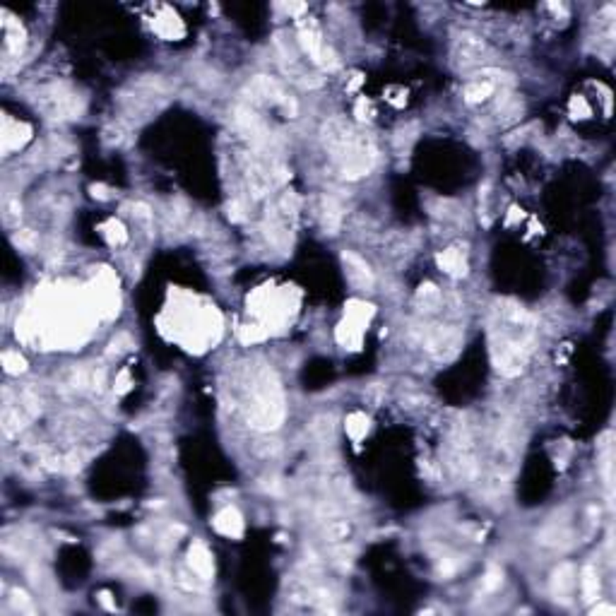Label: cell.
Instances as JSON below:
<instances>
[{
  "label": "cell",
  "mask_w": 616,
  "mask_h": 616,
  "mask_svg": "<svg viewBox=\"0 0 616 616\" xmlns=\"http://www.w3.org/2000/svg\"><path fill=\"white\" fill-rule=\"evenodd\" d=\"M486 53V46L479 36L474 34H462L455 43V58L462 63V66H474V63L481 61V56Z\"/></svg>",
  "instance_id": "8"
},
{
  "label": "cell",
  "mask_w": 616,
  "mask_h": 616,
  "mask_svg": "<svg viewBox=\"0 0 616 616\" xmlns=\"http://www.w3.org/2000/svg\"><path fill=\"white\" fill-rule=\"evenodd\" d=\"M106 239H109L111 246H123L125 241H128V234H125V229L120 221L111 219L109 224H106Z\"/></svg>",
  "instance_id": "20"
},
{
  "label": "cell",
  "mask_w": 616,
  "mask_h": 616,
  "mask_svg": "<svg viewBox=\"0 0 616 616\" xmlns=\"http://www.w3.org/2000/svg\"><path fill=\"white\" fill-rule=\"evenodd\" d=\"M501 583H503V573H501L498 568H491L484 578V583H481V588H484V592H494Z\"/></svg>",
  "instance_id": "23"
},
{
  "label": "cell",
  "mask_w": 616,
  "mask_h": 616,
  "mask_svg": "<svg viewBox=\"0 0 616 616\" xmlns=\"http://www.w3.org/2000/svg\"><path fill=\"white\" fill-rule=\"evenodd\" d=\"M128 383H130L128 371H123V373H120V378H118V383H116V385H118L116 390H118V392H125V390H128Z\"/></svg>",
  "instance_id": "25"
},
{
  "label": "cell",
  "mask_w": 616,
  "mask_h": 616,
  "mask_svg": "<svg viewBox=\"0 0 616 616\" xmlns=\"http://www.w3.org/2000/svg\"><path fill=\"white\" fill-rule=\"evenodd\" d=\"M298 43H301V48L310 56V61H313L315 66H320L325 70L338 68V56L333 53V48H328L325 43H323L320 29L313 20L298 22Z\"/></svg>",
  "instance_id": "5"
},
{
  "label": "cell",
  "mask_w": 616,
  "mask_h": 616,
  "mask_svg": "<svg viewBox=\"0 0 616 616\" xmlns=\"http://www.w3.org/2000/svg\"><path fill=\"white\" fill-rule=\"evenodd\" d=\"M590 614H597V616H600V614H609V616H612V614H616V609H614L612 605H597Z\"/></svg>",
  "instance_id": "24"
},
{
  "label": "cell",
  "mask_w": 616,
  "mask_h": 616,
  "mask_svg": "<svg viewBox=\"0 0 616 616\" xmlns=\"http://www.w3.org/2000/svg\"><path fill=\"white\" fill-rule=\"evenodd\" d=\"M15 246H20L24 251H31L36 246V234L29 231V229H22L20 234H15Z\"/></svg>",
  "instance_id": "22"
},
{
  "label": "cell",
  "mask_w": 616,
  "mask_h": 616,
  "mask_svg": "<svg viewBox=\"0 0 616 616\" xmlns=\"http://www.w3.org/2000/svg\"><path fill=\"white\" fill-rule=\"evenodd\" d=\"M12 607L17 609V612H34V605H31V600L24 592H20V590H12V597H10Z\"/></svg>",
  "instance_id": "21"
},
{
  "label": "cell",
  "mask_w": 616,
  "mask_h": 616,
  "mask_svg": "<svg viewBox=\"0 0 616 616\" xmlns=\"http://www.w3.org/2000/svg\"><path fill=\"white\" fill-rule=\"evenodd\" d=\"M24 39H27V34H24L22 24L15 22V20H5V46H8V51L12 56L22 53Z\"/></svg>",
  "instance_id": "16"
},
{
  "label": "cell",
  "mask_w": 616,
  "mask_h": 616,
  "mask_svg": "<svg viewBox=\"0 0 616 616\" xmlns=\"http://www.w3.org/2000/svg\"><path fill=\"white\" fill-rule=\"evenodd\" d=\"M373 315V306L364 301H349L345 318L338 325V342L345 349H359L361 340H364V330L366 323L371 320Z\"/></svg>",
  "instance_id": "4"
},
{
  "label": "cell",
  "mask_w": 616,
  "mask_h": 616,
  "mask_svg": "<svg viewBox=\"0 0 616 616\" xmlns=\"http://www.w3.org/2000/svg\"><path fill=\"white\" fill-rule=\"evenodd\" d=\"M535 342V318L516 301H498L491 320V357L503 376H518Z\"/></svg>",
  "instance_id": "1"
},
{
  "label": "cell",
  "mask_w": 616,
  "mask_h": 616,
  "mask_svg": "<svg viewBox=\"0 0 616 616\" xmlns=\"http://www.w3.org/2000/svg\"><path fill=\"white\" fill-rule=\"evenodd\" d=\"M249 422L251 427L260 431H272L282 424L284 419V397L282 388H279V380L272 373V368H258L251 376L249 392Z\"/></svg>",
  "instance_id": "3"
},
{
  "label": "cell",
  "mask_w": 616,
  "mask_h": 616,
  "mask_svg": "<svg viewBox=\"0 0 616 616\" xmlns=\"http://www.w3.org/2000/svg\"><path fill=\"white\" fill-rule=\"evenodd\" d=\"M573 588H575V568L570 563H561L554 570V575H551V595H554V600L568 602L570 595H573Z\"/></svg>",
  "instance_id": "9"
},
{
  "label": "cell",
  "mask_w": 616,
  "mask_h": 616,
  "mask_svg": "<svg viewBox=\"0 0 616 616\" xmlns=\"http://www.w3.org/2000/svg\"><path fill=\"white\" fill-rule=\"evenodd\" d=\"M368 431V417L357 412V414L347 417V434L354 438V441H361Z\"/></svg>",
  "instance_id": "18"
},
{
  "label": "cell",
  "mask_w": 616,
  "mask_h": 616,
  "mask_svg": "<svg viewBox=\"0 0 616 616\" xmlns=\"http://www.w3.org/2000/svg\"><path fill=\"white\" fill-rule=\"evenodd\" d=\"M212 525H214V530L224 537H241L244 535V518H241V513L234 506L221 508L217 516H214Z\"/></svg>",
  "instance_id": "10"
},
{
  "label": "cell",
  "mask_w": 616,
  "mask_h": 616,
  "mask_svg": "<svg viewBox=\"0 0 616 616\" xmlns=\"http://www.w3.org/2000/svg\"><path fill=\"white\" fill-rule=\"evenodd\" d=\"M29 137H31V128L27 123H20V120L10 118V116H3V152L5 155L20 150Z\"/></svg>",
  "instance_id": "7"
},
{
  "label": "cell",
  "mask_w": 616,
  "mask_h": 616,
  "mask_svg": "<svg viewBox=\"0 0 616 616\" xmlns=\"http://www.w3.org/2000/svg\"><path fill=\"white\" fill-rule=\"evenodd\" d=\"M438 265L448 272L450 277H462L467 272V263H465V256H462L457 249H448L438 256Z\"/></svg>",
  "instance_id": "14"
},
{
  "label": "cell",
  "mask_w": 616,
  "mask_h": 616,
  "mask_svg": "<svg viewBox=\"0 0 616 616\" xmlns=\"http://www.w3.org/2000/svg\"><path fill=\"white\" fill-rule=\"evenodd\" d=\"M188 566L193 568V573L202 578V580H209L214 573V563L212 556H209L207 547L202 542H193V547L188 551Z\"/></svg>",
  "instance_id": "11"
},
{
  "label": "cell",
  "mask_w": 616,
  "mask_h": 616,
  "mask_svg": "<svg viewBox=\"0 0 616 616\" xmlns=\"http://www.w3.org/2000/svg\"><path fill=\"white\" fill-rule=\"evenodd\" d=\"M494 94V82L491 80H472L465 85L462 90V97H465L467 104H479V101L489 99Z\"/></svg>",
  "instance_id": "15"
},
{
  "label": "cell",
  "mask_w": 616,
  "mask_h": 616,
  "mask_svg": "<svg viewBox=\"0 0 616 616\" xmlns=\"http://www.w3.org/2000/svg\"><path fill=\"white\" fill-rule=\"evenodd\" d=\"M3 366L8 373H22L24 368H27V361H24V357H20V352H3Z\"/></svg>",
  "instance_id": "19"
},
{
  "label": "cell",
  "mask_w": 616,
  "mask_h": 616,
  "mask_svg": "<svg viewBox=\"0 0 616 616\" xmlns=\"http://www.w3.org/2000/svg\"><path fill=\"white\" fill-rule=\"evenodd\" d=\"M345 260V268H347V279L354 284V287H371L373 284V275L368 270V265L361 260L359 256H352V253H345L342 256Z\"/></svg>",
  "instance_id": "12"
},
{
  "label": "cell",
  "mask_w": 616,
  "mask_h": 616,
  "mask_svg": "<svg viewBox=\"0 0 616 616\" xmlns=\"http://www.w3.org/2000/svg\"><path fill=\"white\" fill-rule=\"evenodd\" d=\"M323 140H325V147L330 150L333 160L340 164L342 174L347 179H361L371 171L373 160H376V150H373L371 140L364 132H359L354 125L340 118L330 120L323 128Z\"/></svg>",
  "instance_id": "2"
},
{
  "label": "cell",
  "mask_w": 616,
  "mask_h": 616,
  "mask_svg": "<svg viewBox=\"0 0 616 616\" xmlns=\"http://www.w3.org/2000/svg\"><path fill=\"white\" fill-rule=\"evenodd\" d=\"M152 27H155L157 34L164 36V39H179L183 34V24L179 20V15L171 10H164V15L157 17V20L152 22Z\"/></svg>",
  "instance_id": "13"
},
{
  "label": "cell",
  "mask_w": 616,
  "mask_h": 616,
  "mask_svg": "<svg viewBox=\"0 0 616 616\" xmlns=\"http://www.w3.org/2000/svg\"><path fill=\"white\" fill-rule=\"evenodd\" d=\"M580 588H583V597L588 602H595L600 597V573H597L595 566H585L580 573Z\"/></svg>",
  "instance_id": "17"
},
{
  "label": "cell",
  "mask_w": 616,
  "mask_h": 616,
  "mask_svg": "<svg viewBox=\"0 0 616 616\" xmlns=\"http://www.w3.org/2000/svg\"><path fill=\"white\" fill-rule=\"evenodd\" d=\"M43 109L46 113H51L53 118H70L80 111V99L75 97L73 92H66L61 87H53L46 97H43Z\"/></svg>",
  "instance_id": "6"
}]
</instances>
